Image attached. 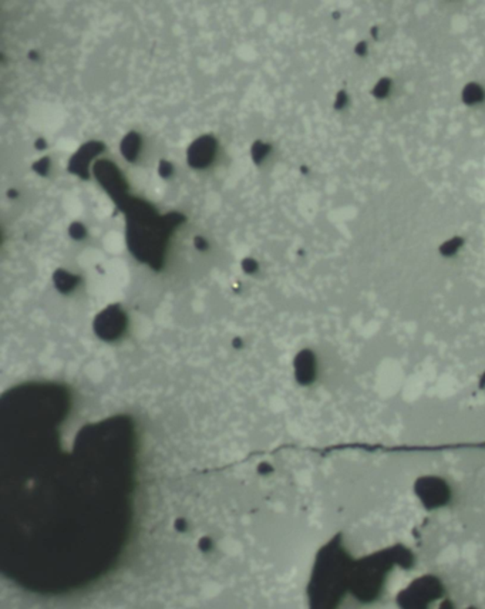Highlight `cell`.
I'll list each match as a JSON object with an SVG mask.
<instances>
[{"label":"cell","mask_w":485,"mask_h":609,"mask_svg":"<svg viewBox=\"0 0 485 609\" xmlns=\"http://www.w3.org/2000/svg\"><path fill=\"white\" fill-rule=\"evenodd\" d=\"M94 174L99 183L111 195L116 204L121 205V203L127 198L125 195L127 184L121 176L120 169L113 162L104 159V161H99L94 165Z\"/></svg>","instance_id":"6da1fadb"},{"label":"cell","mask_w":485,"mask_h":609,"mask_svg":"<svg viewBox=\"0 0 485 609\" xmlns=\"http://www.w3.org/2000/svg\"><path fill=\"white\" fill-rule=\"evenodd\" d=\"M422 501L429 507H441L451 498V491L446 483L437 477H426L417 488Z\"/></svg>","instance_id":"7a4b0ae2"},{"label":"cell","mask_w":485,"mask_h":609,"mask_svg":"<svg viewBox=\"0 0 485 609\" xmlns=\"http://www.w3.org/2000/svg\"><path fill=\"white\" fill-rule=\"evenodd\" d=\"M216 141L211 135H204L195 140L188 150V162L194 168H204L211 164L215 157Z\"/></svg>","instance_id":"3957f363"},{"label":"cell","mask_w":485,"mask_h":609,"mask_svg":"<svg viewBox=\"0 0 485 609\" xmlns=\"http://www.w3.org/2000/svg\"><path fill=\"white\" fill-rule=\"evenodd\" d=\"M102 150H104V145L102 143H97V141L87 143L86 145H83L82 148H80L78 152L71 158V161L68 164V169L73 174H77V176H80V177L87 179V176H89V162Z\"/></svg>","instance_id":"277c9868"},{"label":"cell","mask_w":485,"mask_h":609,"mask_svg":"<svg viewBox=\"0 0 485 609\" xmlns=\"http://www.w3.org/2000/svg\"><path fill=\"white\" fill-rule=\"evenodd\" d=\"M141 147L140 135L135 133H130L121 143V152L128 161H134L138 157Z\"/></svg>","instance_id":"5b68a950"},{"label":"cell","mask_w":485,"mask_h":609,"mask_svg":"<svg viewBox=\"0 0 485 609\" xmlns=\"http://www.w3.org/2000/svg\"><path fill=\"white\" fill-rule=\"evenodd\" d=\"M269 151V147L268 145H265L264 143H257L255 145H254V148H252V155H254V158H255V161L257 162H259L261 161V158H264L265 155H266V152Z\"/></svg>","instance_id":"8992f818"},{"label":"cell","mask_w":485,"mask_h":609,"mask_svg":"<svg viewBox=\"0 0 485 609\" xmlns=\"http://www.w3.org/2000/svg\"><path fill=\"white\" fill-rule=\"evenodd\" d=\"M173 172V167L170 165V164H167V162H161V165H159V174L163 177H168L170 174Z\"/></svg>","instance_id":"52a82bcc"},{"label":"cell","mask_w":485,"mask_h":609,"mask_svg":"<svg viewBox=\"0 0 485 609\" xmlns=\"http://www.w3.org/2000/svg\"><path fill=\"white\" fill-rule=\"evenodd\" d=\"M44 164L47 165V164H49V161H47V159H42L40 162H37V164L35 165V169H36L37 172H40L42 176H44V174L47 172V169H44Z\"/></svg>","instance_id":"ba28073f"}]
</instances>
